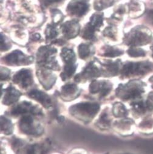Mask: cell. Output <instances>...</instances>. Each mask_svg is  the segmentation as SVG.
I'll return each instance as SVG.
<instances>
[{
  "label": "cell",
  "instance_id": "cell-17",
  "mask_svg": "<svg viewBox=\"0 0 153 154\" xmlns=\"http://www.w3.org/2000/svg\"><path fill=\"white\" fill-rule=\"evenodd\" d=\"M128 54L132 57L144 56L145 52L140 49H132L128 51Z\"/></svg>",
  "mask_w": 153,
  "mask_h": 154
},
{
  "label": "cell",
  "instance_id": "cell-20",
  "mask_svg": "<svg viewBox=\"0 0 153 154\" xmlns=\"http://www.w3.org/2000/svg\"><path fill=\"white\" fill-rule=\"evenodd\" d=\"M151 49L153 51V43H152V46H151Z\"/></svg>",
  "mask_w": 153,
  "mask_h": 154
},
{
  "label": "cell",
  "instance_id": "cell-8",
  "mask_svg": "<svg viewBox=\"0 0 153 154\" xmlns=\"http://www.w3.org/2000/svg\"><path fill=\"white\" fill-rule=\"evenodd\" d=\"M29 96L40 102L46 108H49L52 106V101L49 96L41 91L32 90L29 93Z\"/></svg>",
  "mask_w": 153,
  "mask_h": 154
},
{
  "label": "cell",
  "instance_id": "cell-19",
  "mask_svg": "<svg viewBox=\"0 0 153 154\" xmlns=\"http://www.w3.org/2000/svg\"><path fill=\"white\" fill-rule=\"evenodd\" d=\"M149 19L153 22V11H150L148 14Z\"/></svg>",
  "mask_w": 153,
  "mask_h": 154
},
{
  "label": "cell",
  "instance_id": "cell-9",
  "mask_svg": "<svg viewBox=\"0 0 153 154\" xmlns=\"http://www.w3.org/2000/svg\"><path fill=\"white\" fill-rule=\"evenodd\" d=\"M101 75V72L98 68L94 65H89L79 75L76 77V81H82L85 79H89L93 78H97Z\"/></svg>",
  "mask_w": 153,
  "mask_h": 154
},
{
  "label": "cell",
  "instance_id": "cell-1",
  "mask_svg": "<svg viewBox=\"0 0 153 154\" xmlns=\"http://www.w3.org/2000/svg\"><path fill=\"white\" fill-rule=\"evenodd\" d=\"M100 106L97 103H80L72 106L69 110L70 113L82 121H89L98 113Z\"/></svg>",
  "mask_w": 153,
  "mask_h": 154
},
{
  "label": "cell",
  "instance_id": "cell-13",
  "mask_svg": "<svg viewBox=\"0 0 153 154\" xmlns=\"http://www.w3.org/2000/svg\"><path fill=\"white\" fill-rule=\"evenodd\" d=\"M44 148L40 145L35 144L28 146L26 147L24 154H46Z\"/></svg>",
  "mask_w": 153,
  "mask_h": 154
},
{
  "label": "cell",
  "instance_id": "cell-12",
  "mask_svg": "<svg viewBox=\"0 0 153 154\" xmlns=\"http://www.w3.org/2000/svg\"><path fill=\"white\" fill-rule=\"evenodd\" d=\"M6 60L11 65H21L29 63L28 59L20 53H14L9 55L6 58Z\"/></svg>",
  "mask_w": 153,
  "mask_h": 154
},
{
  "label": "cell",
  "instance_id": "cell-3",
  "mask_svg": "<svg viewBox=\"0 0 153 154\" xmlns=\"http://www.w3.org/2000/svg\"><path fill=\"white\" fill-rule=\"evenodd\" d=\"M137 84L131 83V84H128L126 85H122L117 90V94L118 97L123 99H131L136 97L140 94V88Z\"/></svg>",
  "mask_w": 153,
  "mask_h": 154
},
{
  "label": "cell",
  "instance_id": "cell-10",
  "mask_svg": "<svg viewBox=\"0 0 153 154\" xmlns=\"http://www.w3.org/2000/svg\"><path fill=\"white\" fill-rule=\"evenodd\" d=\"M79 88L74 84H68L62 88V94L64 99L70 100L76 97L78 95Z\"/></svg>",
  "mask_w": 153,
  "mask_h": 154
},
{
  "label": "cell",
  "instance_id": "cell-15",
  "mask_svg": "<svg viewBox=\"0 0 153 154\" xmlns=\"http://www.w3.org/2000/svg\"><path fill=\"white\" fill-rule=\"evenodd\" d=\"M113 112L116 116H124L127 113L126 110L124 106L120 103H116L113 107Z\"/></svg>",
  "mask_w": 153,
  "mask_h": 154
},
{
  "label": "cell",
  "instance_id": "cell-7",
  "mask_svg": "<svg viewBox=\"0 0 153 154\" xmlns=\"http://www.w3.org/2000/svg\"><path fill=\"white\" fill-rule=\"evenodd\" d=\"M21 93L12 86L9 87L4 91V95L3 99V104L10 105L15 103L20 97Z\"/></svg>",
  "mask_w": 153,
  "mask_h": 154
},
{
  "label": "cell",
  "instance_id": "cell-18",
  "mask_svg": "<svg viewBox=\"0 0 153 154\" xmlns=\"http://www.w3.org/2000/svg\"><path fill=\"white\" fill-rule=\"evenodd\" d=\"M89 53V51L86 46H82V48L80 49V56L82 58L86 57Z\"/></svg>",
  "mask_w": 153,
  "mask_h": 154
},
{
  "label": "cell",
  "instance_id": "cell-2",
  "mask_svg": "<svg viewBox=\"0 0 153 154\" xmlns=\"http://www.w3.org/2000/svg\"><path fill=\"white\" fill-rule=\"evenodd\" d=\"M20 130L25 134L32 136L40 135L43 132V128L34 122L31 115H25L21 118L19 122Z\"/></svg>",
  "mask_w": 153,
  "mask_h": 154
},
{
  "label": "cell",
  "instance_id": "cell-5",
  "mask_svg": "<svg viewBox=\"0 0 153 154\" xmlns=\"http://www.w3.org/2000/svg\"><path fill=\"white\" fill-rule=\"evenodd\" d=\"M14 82L23 88L30 87L33 83L31 72L28 69L19 71L14 75Z\"/></svg>",
  "mask_w": 153,
  "mask_h": 154
},
{
  "label": "cell",
  "instance_id": "cell-4",
  "mask_svg": "<svg viewBox=\"0 0 153 154\" xmlns=\"http://www.w3.org/2000/svg\"><path fill=\"white\" fill-rule=\"evenodd\" d=\"M27 113L38 115H42V112L39 108L33 106L30 102L26 101L22 102L21 104L15 107L11 112V114L13 116H19Z\"/></svg>",
  "mask_w": 153,
  "mask_h": 154
},
{
  "label": "cell",
  "instance_id": "cell-11",
  "mask_svg": "<svg viewBox=\"0 0 153 154\" xmlns=\"http://www.w3.org/2000/svg\"><path fill=\"white\" fill-rule=\"evenodd\" d=\"M38 79L43 87L46 89H49L52 87L56 79L53 75H50L48 72L44 73V75L42 73H40L38 75Z\"/></svg>",
  "mask_w": 153,
  "mask_h": 154
},
{
  "label": "cell",
  "instance_id": "cell-14",
  "mask_svg": "<svg viewBox=\"0 0 153 154\" xmlns=\"http://www.w3.org/2000/svg\"><path fill=\"white\" fill-rule=\"evenodd\" d=\"M2 131L6 135H10L13 132V125L10 121L2 116Z\"/></svg>",
  "mask_w": 153,
  "mask_h": 154
},
{
  "label": "cell",
  "instance_id": "cell-16",
  "mask_svg": "<svg viewBox=\"0 0 153 154\" xmlns=\"http://www.w3.org/2000/svg\"><path fill=\"white\" fill-rule=\"evenodd\" d=\"M99 125L103 128H108L110 125V120L108 119V114L104 112L103 114H101L100 119H98Z\"/></svg>",
  "mask_w": 153,
  "mask_h": 154
},
{
  "label": "cell",
  "instance_id": "cell-6",
  "mask_svg": "<svg viewBox=\"0 0 153 154\" xmlns=\"http://www.w3.org/2000/svg\"><path fill=\"white\" fill-rule=\"evenodd\" d=\"M112 84L105 81H94L89 87L90 92L92 93H100V96L104 97L108 94L112 89Z\"/></svg>",
  "mask_w": 153,
  "mask_h": 154
}]
</instances>
